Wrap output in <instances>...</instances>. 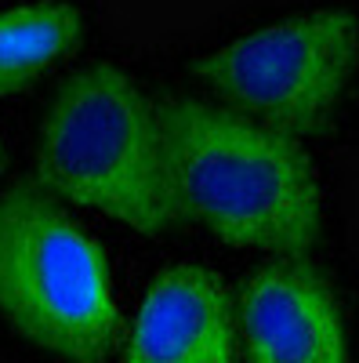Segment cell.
<instances>
[{
    "label": "cell",
    "instance_id": "1",
    "mask_svg": "<svg viewBox=\"0 0 359 363\" xmlns=\"http://www.w3.org/2000/svg\"><path fill=\"white\" fill-rule=\"evenodd\" d=\"M160 124L182 218L276 258L319 240L323 182L297 138L200 99L160 102Z\"/></svg>",
    "mask_w": 359,
    "mask_h": 363
},
{
    "label": "cell",
    "instance_id": "2",
    "mask_svg": "<svg viewBox=\"0 0 359 363\" xmlns=\"http://www.w3.org/2000/svg\"><path fill=\"white\" fill-rule=\"evenodd\" d=\"M37 178L138 233L182 218L160 106L116 62L84 66L55 91L37 128Z\"/></svg>",
    "mask_w": 359,
    "mask_h": 363
},
{
    "label": "cell",
    "instance_id": "3",
    "mask_svg": "<svg viewBox=\"0 0 359 363\" xmlns=\"http://www.w3.org/2000/svg\"><path fill=\"white\" fill-rule=\"evenodd\" d=\"M0 316L58 363H106L116 294L102 247L44 189L0 196Z\"/></svg>",
    "mask_w": 359,
    "mask_h": 363
},
{
    "label": "cell",
    "instance_id": "4",
    "mask_svg": "<svg viewBox=\"0 0 359 363\" xmlns=\"http://www.w3.org/2000/svg\"><path fill=\"white\" fill-rule=\"evenodd\" d=\"M355 58L359 18L348 8H305L203 51L193 77L222 106L302 138L334 124Z\"/></svg>",
    "mask_w": 359,
    "mask_h": 363
},
{
    "label": "cell",
    "instance_id": "5",
    "mask_svg": "<svg viewBox=\"0 0 359 363\" xmlns=\"http://www.w3.org/2000/svg\"><path fill=\"white\" fill-rule=\"evenodd\" d=\"M236 320L244 363H352L334 287L297 255L251 272L236 294Z\"/></svg>",
    "mask_w": 359,
    "mask_h": 363
},
{
    "label": "cell",
    "instance_id": "6",
    "mask_svg": "<svg viewBox=\"0 0 359 363\" xmlns=\"http://www.w3.org/2000/svg\"><path fill=\"white\" fill-rule=\"evenodd\" d=\"M236 335L225 280L200 262H171L149 280L120 363H239Z\"/></svg>",
    "mask_w": 359,
    "mask_h": 363
},
{
    "label": "cell",
    "instance_id": "7",
    "mask_svg": "<svg viewBox=\"0 0 359 363\" xmlns=\"http://www.w3.org/2000/svg\"><path fill=\"white\" fill-rule=\"evenodd\" d=\"M84 15L69 0L0 4V95L25 87L80 44Z\"/></svg>",
    "mask_w": 359,
    "mask_h": 363
},
{
    "label": "cell",
    "instance_id": "8",
    "mask_svg": "<svg viewBox=\"0 0 359 363\" xmlns=\"http://www.w3.org/2000/svg\"><path fill=\"white\" fill-rule=\"evenodd\" d=\"M0 164H4V145H0Z\"/></svg>",
    "mask_w": 359,
    "mask_h": 363
}]
</instances>
